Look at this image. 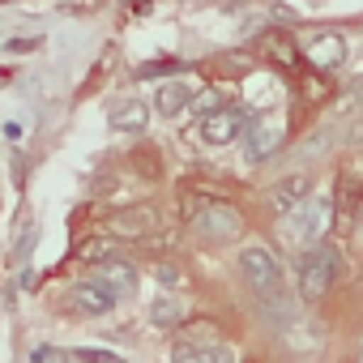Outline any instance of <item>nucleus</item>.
<instances>
[{
    "mask_svg": "<svg viewBox=\"0 0 363 363\" xmlns=\"http://www.w3.org/2000/svg\"><path fill=\"white\" fill-rule=\"evenodd\" d=\"M73 359L77 363H124L116 350H99V346H82V350H73Z\"/></svg>",
    "mask_w": 363,
    "mask_h": 363,
    "instance_id": "nucleus-19",
    "label": "nucleus"
},
{
    "mask_svg": "<svg viewBox=\"0 0 363 363\" xmlns=\"http://www.w3.org/2000/svg\"><path fill=\"white\" fill-rule=\"evenodd\" d=\"M22 133H26L22 120H9V124H5V137H9V141H22Z\"/></svg>",
    "mask_w": 363,
    "mask_h": 363,
    "instance_id": "nucleus-22",
    "label": "nucleus"
},
{
    "mask_svg": "<svg viewBox=\"0 0 363 363\" xmlns=\"http://www.w3.org/2000/svg\"><path fill=\"white\" fill-rule=\"evenodd\" d=\"M179 65L175 60H158V65H141V77H162V73H175Z\"/></svg>",
    "mask_w": 363,
    "mask_h": 363,
    "instance_id": "nucleus-20",
    "label": "nucleus"
},
{
    "mask_svg": "<svg viewBox=\"0 0 363 363\" xmlns=\"http://www.w3.org/2000/svg\"><path fill=\"white\" fill-rule=\"evenodd\" d=\"M193 231H197L201 240H210V244H227V240H235V235L244 231V218H240L235 206H227V201H210V206L197 210Z\"/></svg>",
    "mask_w": 363,
    "mask_h": 363,
    "instance_id": "nucleus-4",
    "label": "nucleus"
},
{
    "mask_svg": "<svg viewBox=\"0 0 363 363\" xmlns=\"http://www.w3.org/2000/svg\"><path fill=\"white\" fill-rule=\"evenodd\" d=\"M325 227H329V197H308L299 210H291L286 214V235L295 240V244H312L316 248V240L325 235Z\"/></svg>",
    "mask_w": 363,
    "mask_h": 363,
    "instance_id": "nucleus-5",
    "label": "nucleus"
},
{
    "mask_svg": "<svg viewBox=\"0 0 363 363\" xmlns=\"http://www.w3.org/2000/svg\"><path fill=\"white\" fill-rule=\"evenodd\" d=\"M120 257V240L107 231V235H90V240H82L77 244V261H86V265H111Z\"/></svg>",
    "mask_w": 363,
    "mask_h": 363,
    "instance_id": "nucleus-14",
    "label": "nucleus"
},
{
    "mask_svg": "<svg viewBox=\"0 0 363 363\" xmlns=\"http://www.w3.org/2000/svg\"><path fill=\"white\" fill-rule=\"evenodd\" d=\"M171 363H235V354L214 342H179L171 350Z\"/></svg>",
    "mask_w": 363,
    "mask_h": 363,
    "instance_id": "nucleus-12",
    "label": "nucleus"
},
{
    "mask_svg": "<svg viewBox=\"0 0 363 363\" xmlns=\"http://www.w3.org/2000/svg\"><path fill=\"white\" fill-rule=\"evenodd\" d=\"M107 227H111L116 240H141V235H150V231L158 227V210H154V206H137V210L116 214Z\"/></svg>",
    "mask_w": 363,
    "mask_h": 363,
    "instance_id": "nucleus-9",
    "label": "nucleus"
},
{
    "mask_svg": "<svg viewBox=\"0 0 363 363\" xmlns=\"http://www.w3.org/2000/svg\"><path fill=\"white\" fill-rule=\"evenodd\" d=\"M94 278H103V282H107L111 291H120V295L137 286V269H133L128 261H111V265H99V274H94Z\"/></svg>",
    "mask_w": 363,
    "mask_h": 363,
    "instance_id": "nucleus-15",
    "label": "nucleus"
},
{
    "mask_svg": "<svg viewBox=\"0 0 363 363\" xmlns=\"http://www.w3.org/2000/svg\"><path fill=\"white\" fill-rule=\"evenodd\" d=\"M240 274H244V282L252 286V295L261 303H278L282 299V265H278V257L265 244H248L240 252Z\"/></svg>",
    "mask_w": 363,
    "mask_h": 363,
    "instance_id": "nucleus-1",
    "label": "nucleus"
},
{
    "mask_svg": "<svg viewBox=\"0 0 363 363\" xmlns=\"http://www.w3.org/2000/svg\"><path fill=\"white\" fill-rule=\"evenodd\" d=\"M282 141H286V128H282V124L257 120V124L244 133V158H248V162H265V158H274V154L282 150Z\"/></svg>",
    "mask_w": 363,
    "mask_h": 363,
    "instance_id": "nucleus-6",
    "label": "nucleus"
},
{
    "mask_svg": "<svg viewBox=\"0 0 363 363\" xmlns=\"http://www.w3.org/2000/svg\"><path fill=\"white\" fill-rule=\"evenodd\" d=\"M337 269H342L337 248H329V244L308 248V252L299 257V295H303L308 303L325 299V295H329V286L337 282Z\"/></svg>",
    "mask_w": 363,
    "mask_h": 363,
    "instance_id": "nucleus-2",
    "label": "nucleus"
},
{
    "mask_svg": "<svg viewBox=\"0 0 363 363\" xmlns=\"http://www.w3.org/2000/svg\"><path fill=\"white\" fill-rule=\"evenodd\" d=\"M193 99H197V90H193L189 82L171 77V82H158V90H154V111H158L162 120H171V116H179L184 107H193Z\"/></svg>",
    "mask_w": 363,
    "mask_h": 363,
    "instance_id": "nucleus-8",
    "label": "nucleus"
},
{
    "mask_svg": "<svg viewBox=\"0 0 363 363\" xmlns=\"http://www.w3.org/2000/svg\"><path fill=\"white\" fill-rule=\"evenodd\" d=\"M346 56H350V43L342 39V35H316L312 43H308V60L316 65V69H337V65H346Z\"/></svg>",
    "mask_w": 363,
    "mask_h": 363,
    "instance_id": "nucleus-11",
    "label": "nucleus"
},
{
    "mask_svg": "<svg viewBox=\"0 0 363 363\" xmlns=\"http://www.w3.org/2000/svg\"><path fill=\"white\" fill-rule=\"evenodd\" d=\"M218 111H227V107H223V90H201V94L193 99V116H197V120H210V116H218Z\"/></svg>",
    "mask_w": 363,
    "mask_h": 363,
    "instance_id": "nucleus-17",
    "label": "nucleus"
},
{
    "mask_svg": "<svg viewBox=\"0 0 363 363\" xmlns=\"http://www.w3.org/2000/svg\"><path fill=\"white\" fill-rule=\"evenodd\" d=\"M150 316H154L158 329H175V320H179V299H175V295H158V299L150 303Z\"/></svg>",
    "mask_w": 363,
    "mask_h": 363,
    "instance_id": "nucleus-16",
    "label": "nucleus"
},
{
    "mask_svg": "<svg viewBox=\"0 0 363 363\" xmlns=\"http://www.w3.org/2000/svg\"><path fill=\"white\" fill-rule=\"evenodd\" d=\"M120 303V291H111L103 278H82V282H73L69 291H65V299H60V312L65 316H107L111 308Z\"/></svg>",
    "mask_w": 363,
    "mask_h": 363,
    "instance_id": "nucleus-3",
    "label": "nucleus"
},
{
    "mask_svg": "<svg viewBox=\"0 0 363 363\" xmlns=\"http://www.w3.org/2000/svg\"><path fill=\"white\" fill-rule=\"evenodd\" d=\"M158 282H162V286H175V282H179V269H175V265H158Z\"/></svg>",
    "mask_w": 363,
    "mask_h": 363,
    "instance_id": "nucleus-21",
    "label": "nucleus"
},
{
    "mask_svg": "<svg viewBox=\"0 0 363 363\" xmlns=\"http://www.w3.org/2000/svg\"><path fill=\"white\" fill-rule=\"evenodd\" d=\"M359 231H363V218H359Z\"/></svg>",
    "mask_w": 363,
    "mask_h": 363,
    "instance_id": "nucleus-23",
    "label": "nucleus"
},
{
    "mask_svg": "<svg viewBox=\"0 0 363 363\" xmlns=\"http://www.w3.org/2000/svg\"><path fill=\"white\" fill-rule=\"evenodd\" d=\"M308 189H312L308 175H286V179H278V184L269 189V206L278 214H291V210H299L308 201Z\"/></svg>",
    "mask_w": 363,
    "mask_h": 363,
    "instance_id": "nucleus-10",
    "label": "nucleus"
},
{
    "mask_svg": "<svg viewBox=\"0 0 363 363\" xmlns=\"http://www.w3.org/2000/svg\"><path fill=\"white\" fill-rule=\"evenodd\" d=\"M30 363H73V350H60V346L43 342V346L30 350Z\"/></svg>",
    "mask_w": 363,
    "mask_h": 363,
    "instance_id": "nucleus-18",
    "label": "nucleus"
},
{
    "mask_svg": "<svg viewBox=\"0 0 363 363\" xmlns=\"http://www.w3.org/2000/svg\"><path fill=\"white\" fill-rule=\"evenodd\" d=\"M107 124H111L116 133H145V124H150V107L137 103V99H124V103L111 107Z\"/></svg>",
    "mask_w": 363,
    "mask_h": 363,
    "instance_id": "nucleus-13",
    "label": "nucleus"
},
{
    "mask_svg": "<svg viewBox=\"0 0 363 363\" xmlns=\"http://www.w3.org/2000/svg\"><path fill=\"white\" fill-rule=\"evenodd\" d=\"M248 128H252V124H248L244 111H218V116L201 120V141H206V145H231V141H240Z\"/></svg>",
    "mask_w": 363,
    "mask_h": 363,
    "instance_id": "nucleus-7",
    "label": "nucleus"
}]
</instances>
